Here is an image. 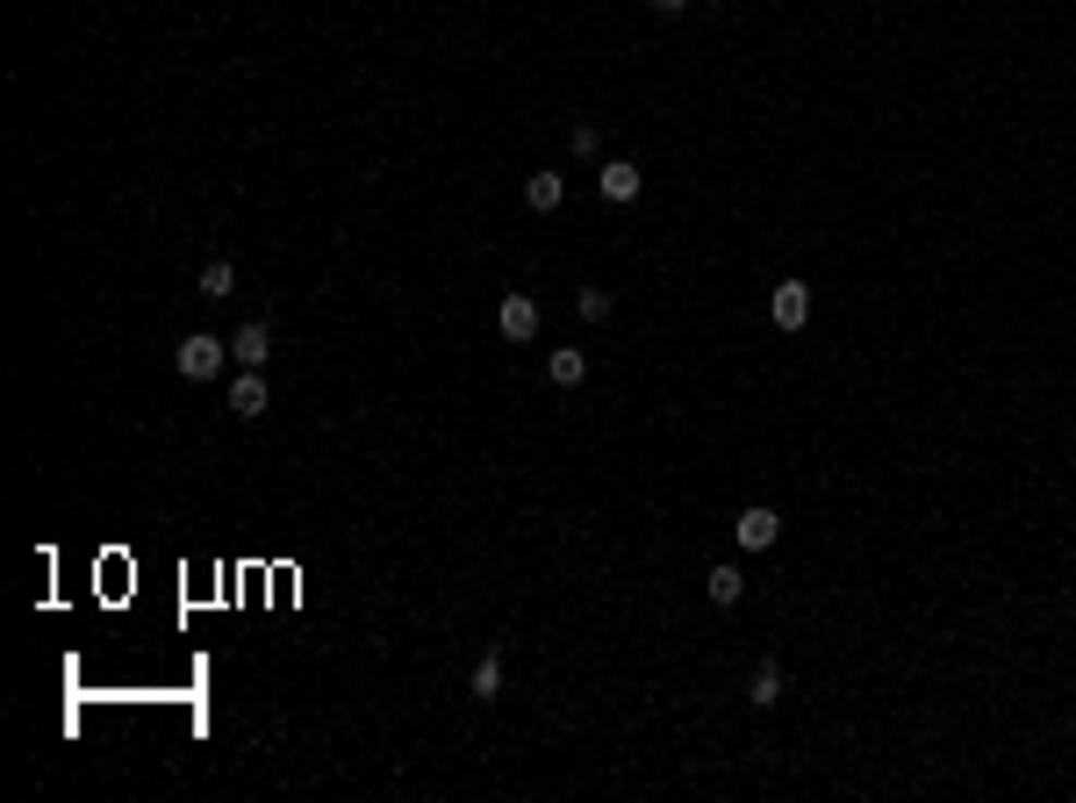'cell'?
Segmentation results:
<instances>
[{"label":"cell","instance_id":"1","mask_svg":"<svg viewBox=\"0 0 1076 803\" xmlns=\"http://www.w3.org/2000/svg\"><path fill=\"white\" fill-rule=\"evenodd\" d=\"M172 366H180L188 380H216L222 366H230V338H208V330H194V338H180Z\"/></svg>","mask_w":1076,"mask_h":803},{"label":"cell","instance_id":"15","mask_svg":"<svg viewBox=\"0 0 1076 803\" xmlns=\"http://www.w3.org/2000/svg\"><path fill=\"white\" fill-rule=\"evenodd\" d=\"M596 144H603L596 122H575V158H596Z\"/></svg>","mask_w":1076,"mask_h":803},{"label":"cell","instance_id":"5","mask_svg":"<svg viewBox=\"0 0 1076 803\" xmlns=\"http://www.w3.org/2000/svg\"><path fill=\"white\" fill-rule=\"evenodd\" d=\"M769 316H775V330H803L811 324V288H803V280H783V288L769 294Z\"/></svg>","mask_w":1076,"mask_h":803},{"label":"cell","instance_id":"14","mask_svg":"<svg viewBox=\"0 0 1076 803\" xmlns=\"http://www.w3.org/2000/svg\"><path fill=\"white\" fill-rule=\"evenodd\" d=\"M575 308L589 316V324H603V316H610V288H581V294H575Z\"/></svg>","mask_w":1076,"mask_h":803},{"label":"cell","instance_id":"13","mask_svg":"<svg viewBox=\"0 0 1076 803\" xmlns=\"http://www.w3.org/2000/svg\"><path fill=\"white\" fill-rule=\"evenodd\" d=\"M703 588H711V603H725V610H733V603L747 596V574H739V567H711V582H703Z\"/></svg>","mask_w":1076,"mask_h":803},{"label":"cell","instance_id":"11","mask_svg":"<svg viewBox=\"0 0 1076 803\" xmlns=\"http://www.w3.org/2000/svg\"><path fill=\"white\" fill-rule=\"evenodd\" d=\"M467 689H474V703H496L503 696V653H481V667H474V682Z\"/></svg>","mask_w":1076,"mask_h":803},{"label":"cell","instance_id":"3","mask_svg":"<svg viewBox=\"0 0 1076 803\" xmlns=\"http://www.w3.org/2000/svg\"><path fill=\"white\" fill-rule=\"evenodd\" d=\"M230 360L252 366V374H266V366H274V324H238V338H230Z\"/></svg>","mask_w":1076,"mask_h":803},{"label":"cell","instance_id":"6","mask_svg":"<svg viewBox=\"0 0 1076 803\" xmlns=\"http://www.w3.org/2000/svg\"><path fill=\"white\" fill-rule=\"evenodd\" d=\"M639 187H646V180H639L632 158H603V172H596V194H603V202H639Z\"/></svg>","mask_w":1076,"mask_h":803},{"label":"cell","instance_id":"16","mask_svg":"<svg viewBox=\"0 0 1076 803\" xmlns=\"http://www.w3.org/2000/svg\"><path fill=\"white\" fill-rule=\"evenodd\" d=\"M653 8H661V15H675V8H689V0H653Z\"/></svg>","mask_w":1076,"mask_h":803},{"label":"cell","instance_id":"10","mask_svg":"<svg viewBox=\"0 0 1076 803\" xmlns=\"http://www.w3.org/2000/svg\"><path fill=\"white\" fill-rule=\"evenodd\" d=\"M546 380H553V388H581V380H589V360H581L575 344H560V352L546 360Z\"/></svg>","mask_w":1076,"mask_h":803},{"label":"cell","instance_id":"12","mask_svg":"<svg viewBox=\"0 0 1076 803\" xmlns=\"http://www.w3.org/2000/svg\"><path fill=\"white\" fill-rule=\"evenodd\" d=\"M747 696L761 703V710H769V703H783V667L761 660V667H753V682H747Z\"/></svg>","mask_w":1076,"mask_h":803},{"label":"cell","instance_id":"7","mask_svg":"<svg viewBox=\"0 0 1076 803\" xmlns=\"http://www.w3.org/2000/svg\"><path fill=\"white\" fill-rule=\"evenodd\" d=\"M266 402H274L266 374H252V366H244V374L230 380V410H238V416H266Z\"/></svg>","mask_w":1076,"mask_h":803},{"label":"cell","instance_id":"4","mask_svg":"<svg viewBox=\"0 0 1076 803\" xmlns=\"http://www.w3.org/2000/svg\"><path fill=\"white\" fill-rule=\"evenodd\" d=\"M496 330H503L510 344H531V338H539V302H531V294H503Z\"/></svg>","mask_w":1076,"mask_h":803},{"label":"cell","instance_id":"2","mask_svg":"<svg viewBox=\"0 0 1076 803\" xmlns=\"http://www.w3.org/2000/svg\"><path fill=\"white\" fill-rule=\"evenodd\" d=\"M733 538H739L747 552H769L775 538H783V516H775L769 502H753V510H739V516H733Z\"/></svg>","mask_w":1076,"mask_h":803},{"label":"cell","instance_id":"8","mask_svg":"<svg viewBox=\"0 0 1076 803\" xmlns=\"http://www.w3.org/2000/svg\"><path fill=\"white\" fill-rule=\"evenodd\" d=\"M194 294H202V302H222V294H238V266H230V258H208L202 273H194Z\"/></svg>","mask_w":1076,"mask_h":803},{"label":"cell","instance_id":"9","mask_svg":"<svg viewBox=\"0 0 1076 803\" xmlns=\"http://www.w3.org/2000/svg\"><path fill=\"white\" fill-rule=\"evenodd\" d=\"M524 202L539 208V216H553V208L567 202V180H560V172H531V180H524Z\"/></svg>","mask_w":1076,"mask_h":803}]
</instances>
